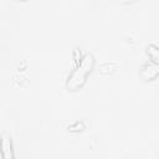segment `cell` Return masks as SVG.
<instances>
[{
	"label": "cell",
	"instance_id": "cell-4",
	"mask_svg": "<svg viewBox=\"0 0 159 159\" xmlns=\"http://www.w3.org/2000/svg\"><path fill=\"white\" fill-rule=\"evenodd\" d=\"M120 1H124V2H128V1H133V0H120Z\"/></svg>",
	"mask_w": 159,
	"mask_h": 159
},
{
	"label": "cell",
	"instance_id": "cell-3",
	"mask_svg": "<svg viewBox=\"0 0 159 159\" xmlns=\"http://www.w3.org/2000/svg\"><path fill=\"white\" fill-rule=\"evenodd\" d=\"M148 53H152V60L157 63V60H158V48H157V46H150L148 48Z\"/></svg>",
	"mask_w": 159,
	"mask_h": 159
},
{
	"label": "cell",
	"instance_id": "cell-2",
	"mask_svg": "<svg viewBox=\"0 0 159 159\" xmlns=\"http://www.w3.org/2000/svg\"><path fill=\"white\" fill-rule=\"evenodd\" d=\"M0 152H1L2 158H5V159L14 158L11 139H10V137H9L6 133L2 134V138H1V142H0Z\"/></svg>",
	"mask_w": 159,
	"mask_h": 159
},
{
	"label": "cell",
	"instance_id": "cell-1",
	"mask_svg": "<svg viewBox=\"0 0 159 159\" xmlns=\"http://www.w3.org/2000/svg\"><path fill=\"white\" fill-rule=\"evenodd\" d=\"M92 67H93V57L91 55H86L82 58V61L78 63V68L68 78L67 87L71 89H76V88L81 87L86 80V76L91 72Z\"/></svg>",
	"mask_w": 159,
	"mask_h": 159
}]
</instances>
